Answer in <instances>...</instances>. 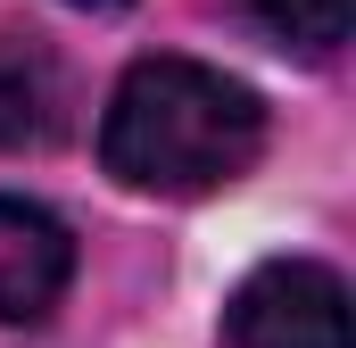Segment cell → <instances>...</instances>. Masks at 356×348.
Returning a JSON list of instances; mask_svg holds the SVG:
<instances>
[{
	"label": "cell",
	"mask_w": 356,
	"mask_h": 348,
	"mask_svg": "<svg viewBox=\"0 0 356 348\" xmlns=\"http://www.w3.org/2000/svg\"><path fill=\"white\" fill-rule=\"evenodd\" d=\"M266 100L207 58H133L99 116V166L149 199H199L257 166Z\"/></svg>",
	"instance_id": "6da1fadb"
},
{
	"label": "cell",
	"mask_w": 356,
	"mask_h": 348,
	"mask_svg": "<svg viewBox=\"0 0 356 348\" xmlns=\"http://www.w3.org/2000/svg\"><path fill=\"white\" fill-rule=\"evenodd\" d=\"M75 282V232L42 199H0V324H42Z\"/></svg>",
	"instance_id": "3957f363"
},
{
	"label": "cell",
	"mask_w": 356,
	"mask_h": 348,
	"mask_svg": "<svg viewBox=\"0 0 356 348\" xmlns=\"http://www.w3.org/2000/svg\"><path fill=\"white\" fill-rule=\"evenodd\" d=\"M67 125V75L42 42H0V150H42Z\"/></svg>",
	"instance_id": "277c9868"
},
{
	"label": "cell",
	"mask_w": 356,
	"mask_h": 348,
	"mask_svg": "<svg viewBox=\"0 0 356 348\" xmlns=\"http://www.w3.org/2000/svg\"><path fill=\"white\" fill-rule=\"evenodd\" d=\"M67 8H83V17H116V8H133V0H67Z\"/></svg>",
	"instance_id": "8992f818"
},
{
	"label": "cell",
	"mask_w": 356,
	"mask_h": 348,
	"mask_svg": "<svg viewBox=\"0 0 356 348\" xmlns=\"http://www.w3.org/2000/svg\"><path fill=\"white\" fill-rule=\"evenodd\" d=\"M224 340L232 348H356L348 282L332 265H315V258H273L232 290Z\"/></svg>",
	"instance_id": "7a4b0ae2"
},
{
	"label": "cell",
	"mask_w": 356,
	"mask_h": 348,
	"mask_svg": "<svg viewBox=\"0 0 356 348\" xmlns=\"http://www.w3.org/2000/svg\"><path fill=\"white\" fill-rule=\"evenodd\" d=\"M241 8L273 50H298V58H332L348 42V0H241Z\"/></svg>",
	"instance_id": "5b68a950"
}]
</instances>
